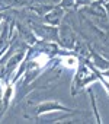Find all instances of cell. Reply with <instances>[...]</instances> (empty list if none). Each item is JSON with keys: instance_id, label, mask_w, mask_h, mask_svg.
Returning <instances> with one entry per match:
<instances>
[{"instance_id": "3", "label": "cell", "mask_w": 109, "mask_h": 124, "mask_svg": "<svg viewBox=\"0 0 109 124\" xmlns=\"http://www.w3.org/2000/svg\"><path fill=\"white\" fill-rule=\"evenodd\" d=\"M93 72L97 75V80H100V82L103 83V86H105V89H106V92H108V95H109V82H108V80L105 79V76H103L102 73H99L97 70H95V69H93Z\"/></svg>"}, {"instance_id": "1", "label": "cell", "mask_w": 109, "mask_h": 124, "mask_svg": "<svg viewBox=\"0 0 109 124\" xmlns=\"http://www.w3.org/2000/svg\"><path fill=\"white\" fill-rule=\"evenodd\" d=\"M49 111H70V108L61 105L60 102H45L39 107V112H49Z\"/></svg>"}, {"instance_id": "2", "label": "cell", "mask_w": 109, "mask_h": 124, "mask_svg": "<svg viewBox=\"0 0 109 124\" xmlns=\"http://www.w3.org/2000/svg\"><path fill=\"white\" fill-rule=\"evenodd\" d=\"M77 58L76 57H73V55H66L64 57V66L66 67H68V69H76L77 67Z\"/></svg>"}, {"instance_id": "4", "label": "cell", "mask_w": 109, "mask_h": 124, "mask_svg": "<svg viewBox=\"0 0 109 124\" xmlns=\"http://www.w3.org/2000/svg\"><path fill=\"white\" fill-rule=\"evenodd\" d=\"M74 0H63V6H73Z\"/></svg>"}]
</instances>
